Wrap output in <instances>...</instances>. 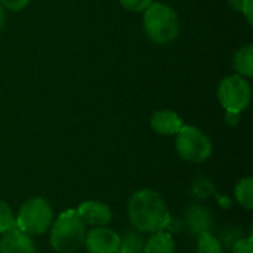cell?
Masks as SVG:
<instances>
[{
    "mask_svg": "<svg viewBox=\"0 0 253 253\" xmlns=\"http://www.w3.org/2000/svg\"><path fill=\"white\" fill-rule=\"evenodd\" d=\"M30 3V0H0V4L4 6L6 9H10V10H22L27 4Z\"/></svg>",
    "mask_w": 253,
    "mask_h": 253,
    "instance_id": "21",
    "label": "cell"
},
{
    "mask_svg": "<svg viewBox=\"0 0 253 253\" xmlns=\"http://www.w3.org/2000/svg\"><path fill=\"white\" fill-rule=\"evenodd\" d=\"M84 246L89 253H116L120 248V236L107 227H93L86 233Z\"/></svg>",
    "mask_w": 253,
    "mask_h": 253,
    "instance_id": "7",
    "label": "cell"
},
{
    "mask_svg": "<svg viewBox=\"0 0 253 253\" xmlns=\"http://www.w3.org/2000/svg\"><path fill=\"white\" fill-rule=\"evenodd\" d=\"M193 190H194V193H196L199 197L205 199V197H209V194L213 191V185H212V182H211L209 179L200 178V179H197V181L194 182Z\"/></svg>",
    "mask_w": 253,
    "mask_h": 253,
    "instance_id": "19",
    "label": "cell"
},
{
    "mask_svg": "<svg viewBox=\"0 0 253 253\" xmlns=\"http://www.w3.org/2000/svg\"><path fill=\"white\" fill-rule=\"evenodd\" d=\"M197 253H222V246L211 233H203L197 237Z\"/></svg>",
    "mask_w": 253,
    "mask_h": 253,
    "instance_id": "16",
    "label": "cell"
},
{
    "mask_svg": "<svg viewBox=\"0 0 253 253\" xmlns=\"http://www.w3.org/2000/svg\"><path fill=\"white\" fill-rule=\"evenodd\" d=\"M252 237L248 239H240L234 243L233 246V253H253Z\"/></svg>",
    "mask_w": 253,
    "mask_h": 253,
    "instance_id": "20",
    "label": "cell"
},
{
    "mask_svg": "<svg viewBox=\"0 0 253 253\" xmlns=\"http://www.w3.org/2000/svg\"><path fill=\"white\" fill-rule=\"evenodd\" d=\"M4 25V12H3V6L0 4V31Z\"/></svg>",
    "mask_w": 253,
    "mask_h": 253,
    "instance_id": "24",
    "label": "cell"
},
{
    "mask_svg": "<svg viewBox=\"0 0 253 253\" xmlns=\"http://www.w3.org/2000/svg\"><path fill=\"white\" fill-rule=\"evenodd\" d=\"M236 200L248 211L253 209V179L251 176L243 178L237 182L234 188Z\"/></svg>",
    "mask_w": 253,
    "mask_h": 253,
    "instance_id": "14",
    "label": "cell"
},
{
    "mask_svg": "<svg viewBox=\"0 0 253 253\" xmlns=\"http://www.w3.org/2000/svg\"><path fill=\"white\" fill-rule=\"evenodd\" d=\"M76 211L79 216L83 219V222L92 227H105L111 222V218H113V213L108 205L96 202V200L83 202Z\"/></svg>",
    "mask_w": 253,
    "mask_h": 253,
    "instance_id": "9",
    "label": "cell"
},
{
    "mask_svg": "<svg viewBox=\"0 0 253 253\" xmlns=\"http://www.w3.org/2000/svg\"><path fill=\"white\" fill-rule=\"evenodd\" d=\"M0 253H37V249L31 236L15 225L1 234Z\"/></svg>",
    "mask_w": 253,
    "mask_h": 253,
    "instance_id": "8",
    "label": "cell"
},
{
    "mask_svg": "<svg viewBox=\"0 0 253 253\" xmlns=\"http://www.w3.org/2000/svg\"><path fill=\"white\" fill-rule=\"evenodd\" d=\"M116 253H129V252H127V251H125L123 248H119V251H117Z\"/></svg>",
    "mask_w": 253,
    "mask_h": 253,
    "instance_id": "25",
    "label": "cell"
},
{
    "mask_svg": "<svg viewBox=\"0 0 253 253\" xmlns=\"http://www.w3.org/2000/svg\"><path fill=\"white\" fill-rule=\"evenodd\" d=\"M16 225V218L10 209V206L0 200V234L6 233L7 230H10L12 227Z\"/></svg>",
    "mask_w": 253,
    "mask_h": 253,
    "instance_id": "17",
    "label": "cell"
},
{
    "mask_svg": "<svg viewBox=\"0 0 253 253\" xmlns=\"http://www.w3.org/2000/svg\"><path fill=\"white\" fill-rule=\"evenodd\" d=\"M239 114L237 113H227V122L228 123H237Z\"/></svg>",
    "mask_w": 253,
    "mask_h": 253,
    "instance_id": "23",
    "label": "cell"
},
{
    "mask_svg": "<svg viewBox=\"0 0 253 253\" xmlns=\"http://www.w3.org/2000/svg\"><path fill=\"white\" fill-rule=\"evenodd\" d=\"M185 224L188 231L199 237L203 233H211L213 218L206 208L200 205H191L185 212Z\"/></svg>",
    "mask_w": 253,
    "mask_h": 253,
    "instance_id": "10",
    "label": "cell"
},
{
    "mask_svg": "<svg viewBox=\"0 0 253 253\" xmlns=\"http://www.w3.org/2000/svg\"><path fill=\"white\" fill-rule=\"evenodd\" d=\"M127 216L135 230L148 234L166 230L170 219L165 199L157 191L148 188L132 194L127 203Z\"/></svg>",
    "mask_w": 253,
    "mask_h": 253,
    "instance_id": "1",
    "label": "cell"
},
{
    "mask_svg": "<svg viewBox=\"0 0 253 253\" xmlns=\"http://www.w3.org/2000/svg\"><path fill=\"white\" fill-rule=\"evenodd\" d=\"M240 10L243 12V15L246 16L248 22L252 24L253 22V0H240L239 3Z\"/></svg>",
    "mask_w": 253,
    "mask_h": 253,
    "instance_id": "22",
    "label": "cell"
},
{
    "mask_svg": "<svg viewBox=\"0 0 253 253\" xmlns=\"http://www.w3.org/2000/svg\"><path fill=\"white\" fill-rule=\"evenodd\" d=\"M251 98V84L242 76H228L219 83L218 99L227 113L240 114L249 107Z\"/></svg>",
    "mask_w": 253,
    "mask_h": 253,
    "instance_id": "6",
    "label": "cell"
},
{
    "mask_svg": "<svg viewBox=\"0 0 253 253\" xmlns=\"http://www.w3.org/2000/svg\"><path fill=\"white\" fill-rule=\"evenodd\" d=\"M53 219V211L47 200L42 197H33L27 200L16 216V227L30 236L46 233Z\"/></svg>",
    "mask_w": 253,
    "mask_h": 253,
    "instance_id": "4",
    "label": "cell"
},
{
    "mask_svg": "<svg viewBox=\"0 0 253 253\" xmlns=\"http://www.w3.org/2000/svg\"><path fill=\"white\" fill-rule=\"evenodd\" d=\"M234 68L239 76L252 77L253 76V47L251 44L240 47L234 55Z\"/></svg>",
    "mask_w": 253,
    "mask_h": 253,
    "instance_id": "13",
    "label": "cell"
},
{
    "mask_svg": "<svg viewBox=\"0 0 253 253\" xmlns=\"http://www.w3.org/2000/svg\"><path fill=\"white\" fill-rule=\"evenodd\" d=\"M150 125L156 133L170 136V135H176L179 132V129L182 127V119L175 111L159 110L151 116Z\"/></svg>",
    "mask_w": 253,
    "mask_h": 253,
    "instance_id": "11",
    "label": "cell"
},
{
    "mask_svg": "<svg viewBox=\"0 0 253 253\" xmlns=\"http://www.w3.org/2000/svg\"><path fill=\"white\" fill-rule=\"evenodd\" d=\"M142 22L145 34L157 44L170 43L179 34V18L176 12L163 3H151L144 10Z\"/></svg>",
    "mask_w": 253,
    "mask_h": 253,
    "instance_id": "3",
    "label": "cell"
},
{
    "mask_svg": "<svg viewBox=\"0 0 253 253\" xmlns=\"http://www.w3.org/2000/svg\"><path fill=\"white\" fill-rule=\"evenodd\" d=\"M142 253H175V240L172 234L165 230L153 233L145 242Z\"/></svg>",
    "mask_w": 253,
    "mask_h": 253,
    "instance_id": "12",
    "label": "cell"
},
{
    "mask_svg": "<svg viewBox=\"0 0 253 253\" xmlns=\"http://www.w3.org/2000/svg\"><path fill=\"white\" fill-rule=\"evenodd\" d=\"M144 245H145V240L142 239L138 230L136 231L127 230L125 236L120 237V248H123L129 253H142Z\"/></svg>",
    "mask_w": 253,
    "mask_h": 253,
    "instance_id": "15",
    "label": "cell"
},
{
    "mask_svg": "<svg viewBox=\"0 0 253 253\" xmlns=\"http://www.w3.org/2000/svg\"><path fill=\"white\" fill-rule=\"evenodd\" d=\"M120 4L129 12H144L153 0H119Z\"/></svg>",
    "mask_w": 253,
    "mask_h": 253,
    "instance_id": "18",
    "label": "cell"
},
{
    "mask_svg": "<svg viewBox=\"0 0 253 253\" xmlns=\"http://www.w3.org/2000/svg\"><path fill=\"white\" fill-rule=\"evenodd\" d=\"M176 151L181 159L190 163H203L212 154L211 139L194 126H184L176 133Z\"/></svg>",
    "mask_w": 253,
    "mask_h": 253,
    "instance_id": "5",
    "label": "cell"
},
{
    "mask_svg": "<svg viewBox=\"0 0 253 253\" xmlns=\"http://www.w3.org/2000/svg\"><path fill=\"white\" fill-rule=\"evenodd\" d=\"M50 246L58 253H73L84 245L86 224L76 209L62 212L50 225Z\"/></svg>",
    "mask_w": 253,
    "mask_h": 253,
    "instance_id": "2",
    "label": "cell"
}]
</instances>
